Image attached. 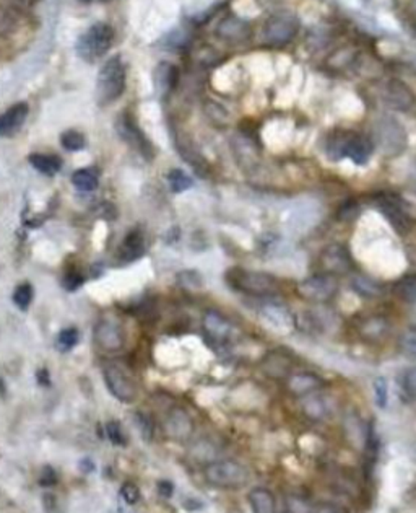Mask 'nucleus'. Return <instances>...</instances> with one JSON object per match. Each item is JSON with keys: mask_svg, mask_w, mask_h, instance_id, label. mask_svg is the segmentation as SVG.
I'll list each match as a JSON object with an SVG mask.
<instances>
[{"mask_svg": "<svg viewBox=\"0 0 416 513\" xmlns=\"http://www.w3.org/2000/svg\"><path fill=\"white\" fill-rule=\"evenodd\" d=\"M388 328H391V323L382 314H369V316L361 318L358 325H356L358 334L366 341L382 339L388 332Z\"/></svg>", "mask_w": 416, "mask_h": 513, "instance_id": "nucleus-16", "label": "nucleus"}, {"mask_svg": "<svg viewBox=\"0 0 416 513\" xmlns=\"http://www.w3.org/2000/svg\"><path fill=\"white\" fill-rule=\"evenodd\" d=\"M138 424H140V429H142V434L145 436V440H150L152 439V425L150 422H148L147 419H143L142 416H138Z\"/></svg>", "mask_w": 416, "mask_h": 513, "instance_id": "nucleus-45", "label": "nucleus"}, {"mask_svg": "<svg viewBox=\"0 0 416 513\" xmlns=\"http://www.w3.org/2000/svg\"><path fill=\"white\" fill-rule=\"evenodd\" d=\"M205 328L211 336L216 337V339H220V337H226L229 332L228 321H225V319L216 313H208V316L205 319Z\"/></svg>", "mask_w": 416, "mask_h": 513, "instance_id": "nucleus-30", "label": "nucleus"}, {"mask_svg": "<svg viewBox=\"0 0 416 513\" xmlns=\"http://www.w3.org/2000/svg\"><path fill=\"white\" fill-rule=\"evenodd\" d=\"M114 41V30L111 25L94 23L80 36L76 41V52L83 61L87 62H96L99 57L110 51Z\"/></svg>", "mask_w": 416, "mask_h": 513, "instance_id": "nucleus-5", "label": "nucleus"}, {"mask_svg": "<svg viewBox=\"0 0 416 513\" xmlns=\"http://www.w3.org/2000/svg\"><path fill=\"white\" fill-rule=\"evenodd\" d=\"M249 503L254 513H277L275 496L265 487H256L249 492Z\"/></svg>", "mask_w": 416, "mask_h": 513, "instance_id": "nucleus-22", "label": "nucleus"}, {"mask_svg": "<svg viewBox=\"0 0 416 513\" xmlns=\"http://www.w3.org/2000/svg\"><path fill=\"white\" fill-rule=\"evenodd\" d=\"M288 390L296 396H307L322 386V380L314 373H295L287 380Z\"/></svg>", "mask_w": 416, "mask_h": 513, "instance_id": "nucleus-20", "label": "nucleus"}, {"mask_svg": "<svg viewBox=\"0 0 416 513\" xmlns=\"http://www.w3.org/2000/svg\"><path fill=\"white\" fill-rule=\"evenodd\" d=\"M72 183L79 191L90 192L98 188V171L94 168H81L72 174Z\"/></svg>", "mask_w": 416, "mask_h": 513, "instance_id": "nucleus-27", "label": "nucleus"}, {"mask_svg": "<svg viewBox=\"0 0 416 513\" xmlns=\"http://www.w3.org/2000/svg\"><path fill=\"white\" fill-rule=\"evenodd\" d=\"M28 111L30 110L26 103H18L3 114H0V137L13 136V134L18 132L21 125L25 124L26 118H28Z\"/></svg>", "mask_w": 416, "mask_h": 513, "instance_id": "nucleus-17", "label": "nucleus"}, {"mask_svg": "<svg viewBox=\"0 0 416 513\" xmlns=\"http://www.w3.org/2000/svg\"><path fill=\"white\" fill-rule=\"evenodd\" d=\"M93 467H94V466H93V463L90 461L88 458H87V460H83V461L80 463V470H81V471H85V472L93 471Z\"/></svg>", "mask_w": 416, "mask_h": 513, "instance_id": "nucleus-46", "label": "nucleus"}, {"mask_svg": "<svg viewBox=\"0 0 416 513\" xmlns=\"http://www.w3.org/2000/svg\"><path fill=\"white\" fill-rule=\"evenodd\" d=\"M226 281L233 289L252 296H273L280 292L277 279L265 272L234 268L226 272Z\"/></svg>", "mask_w": 416, "mask_h": 513, "instance_id": "nucleus-2", "label": "nucleus"}, {"mask_svg": "<svg viewBox=\"0 0 416 513\" xmlns=\"http://www.w3.org/2000/svg\"><path fill=\"white\" fill-rule=\"evenodd\" d=\"M168 183L173 192H183L192 186V179L183 170H171L168 174Z\"/></svg>", "mask_w": 416, "mask_h": 513, "instance_id": "nucleus-31", "label": "nucleus"}, {"mask_svg": "<svg viewBox=\"0 0 416 513\" xmlns=\"http://www.w3.org/2000/svg\"><path fill=\"white\" fill-rule=\"evenodd\" d=\"M411 2H413V3H415V6H416V0H411Z\"/></svg>", "mask_w": 416, "mask_h": 513, "instance_id": "nucleus-49", "label": "nucleus"}, {"mask_svg": "<svg viewBox=\"0 0 416 513\" xmlns=\"http://www.w3.org/2000/svg\"><path fill=\"white\" fill-rule=\"evenodd\" d=\"M43 505H44V510H46V513L57 512V502L52 494H46V496L43 497Z\"/></svg>", "mask_w": 416, "mask_h": 513, "instance_id": "nucleus-43", "label": "nucleus"}, {"mask_svg": "<svg viewBox=\"0 0 416 513\" xmlns=\"http://www.w3.org/2000/svg\"><path fill=\"white\" fill-rule=\"evenodd\" d=\"M415 30H416V25H415Z\"/></svg>", "mask_w": 416, "mask_h": 513, "instance_id": "nucleus-50", "label": "nucleus"}, {"mask_svg": "<svg viewBox=\"0 0 416 513\" xmlns=\"http://www.w3.org/2000/svg\"><path fill=\"white\" fill-rule=\"evenodd\" d=\"M400 350L404 352L406 357L416 359V328H410L406 330L400 337Z\"/></svg>", "mask_w": 416, "mask_h": 513, "instance_id": "nucleus-33", "label": "nucleus"}, {"mask_svg": "<svg viewBox=\"0 0 416 513\" xmlns=\"http://www.w3.org/2000/svg\"><path fill=\"white\" fill-rule=\"evenodd\" d=\"M386 393H387L386 383H384L382 378H379V380L376 381V394H377V401L381 403L382 406H384V403H386Z\"/></svg>", "mask_w": 416, "mask_h": 513, "instance_id": "nucleus-44", "label": "nucleus"}, {"mask_svg": "<svg viewBox=\"0 0 416 513\" xmlns=\"http://www.w3.org/2000/svg\"><path fill=\"white\" fill-rule=\"evenodd\" d=\"M304 411L311 419H324L329 414V403L324 396L319 394H307L304 401Z\"/></svg>", "mask_w": 416, "mask_h": 513, "instance_id": "nucleus-28", "label": "nucleus"}, {"mask_svg": "<svg viewBox=\"0 0 416 513\" xmlns=\"http://www.w3.org/2000/svg\"><path fill=\"white\" fill-rule=\"evenodd\" d=\"M13 30V18L8 13L0 8V34H7Z\"/></svg>", "mask_w": 416, "mask_h": 513, "instance_id": "nucleus-40", "label": "nucleus"}, {"mask_svg": "<svg viewBox=\"0 0 416 513\" xmlns=\"http://www.w3.org/2000/svg\"><path fill=\"white\" fill-rule=\"evenodd\" d=\"M106 434H107V439H110L114 445H117V447L125 445V435H124V432H122V427L119 422H116V421L110 422V424L106 425Z\"/></svg>", "mask_w": 416, "mask_h": 513, "instance_id": "nucleus-36", "label": "nucleus"}, {"mask_svg": "<svg viewBox=\"0 0 416 513\" xmlns=\"http://www.w3.org/2000/svg\"><path fill=\"white\" fill-rule=\"evenodd\" d=\"M203 478L210 485L220 489H238L249 483L247 467L233 460L211 461L203 467Z\"/></svg>", "mask_w": 416, "mask_h": 513, "instance_id": "nucleus-4", "label": "nucleus"}, {"mask_svg": "<svg viewBox=\"0 0 416 513\" xmlns=\"http://www.w3.org/2000/svg\"><path fill=\"white\" fill-rule=\"evenodd\" d=\"M293 362L291 359L288 357L284 352H280V350H275V352H270L262 362V368L269 376L273 378H283V376H289V372H291Z\"/></svg>", "mask_w": 416, "mask_h": 513, "instance_id": "nucleus-21", "label": "nucleus"}, {"mask_svg": "<svg viewBox=\"0 0 416 513\" xmlns=\"http://www.w3.org/2000/svg\"><path fill=\"white\" fill-rule=\"evenodd\" d=\"M327 155L330 160L337 161L348 157L356 165H366L374 152V143L371 139L351 130H335L327 139Z\"/></svg>", "mask_w": 416, "mask_h": 513, "instance_id": "nucleus-1", "label": "nucleus"}, {"mask_svg": "<svg viewBox=\"0 0 416 513\" xmlns=\"http://www.w3.org/2000/svg\"><path fill=\"white\" fill-rule=\"evenodd\" d=\"M116 130L125 143H129L130 147L138 150L145 159H152L153 157L152 143L147 137H145V134L140 130L138 125L135 124L134 118L129 112H122L119 118H117Z\"/></svg>", "mask_w": 416, "mask_h": 513, "instance_id": "nucleus-10", "label": "nucleus"}, {"mask_svg": "<svg viewBox=\"0 0 416 513\" xmlns=\"http://www.w3.org/2000/svg\"><path fill=\"white\" fill-rule=\"evenodd\" d=\"M31 300H33V289H31L30 283H21L20 287H17L15 294H13V301L17 303V307L26 310L30 307Z\"/></svg>", "mask_w": 416, "mask_h": 513, "instance_id": "nucleus-35", "label": "nucleus"}, {"mask_svg": "<svg viewBox=\"0 0 416 513\" xmlns=\"http://www.w3.org/2000/svg\"><path fill=\"white\" fill-rule=\"evenodd\" d=\"M38 380H39V383L41 385H49V376H48V372H44V370H41L39 373H38Z\"/></svg>", "mask_w": 416, "mask_h": 513, "instance_id": "nucleus-47", "label": "nucleus"}, {"mask_svg": "<svg viewBox=\"0 0 416 513\" xmlns=\"http://www.w3.org/2000/svg\"><path fill=\"white\" fill-rule=\"evenodd\" d=\"M320 268L330 276H345L351 272L353 259L350 251L342 243H332L320 254Z\"/></svg>", "mask_w": 416, "mask_h": 513, "instance_id": "nucleus-11", "label": "nucleus"}, {"mask_svg": "<svg viewBox=\"0 0 416 513\" xmlns=\"http://www.w3.org/2000/svg\"><path fill=\"white\" fill-rule=\"evenodd\" d=\"M178 67H174L173 64H168V62H163V64L158 66L156 69V87L163 94H168L169 92H173L176 85H178Z\"/></svg>", "mask_w": 416, "mask_h": 513, "instance_id": "nucleus-24", "label": "nucleus"}, {"mask_svg": "<svg viewBox=\"0 0 416 513\" xmlns=\"http://www.w3.org/2000/svg\"><path fill=\"white\" fill-rule=\"evenodd\" d=\"M384 101L387 103L392 110L406 112L413 110L416 98L415 93L411 92V88L405 82H402L399 79H391L384 87Z\"/></svg>", "mask_w": 416, "mask_h": 513, "instance_id": "nucleus-12", "label": "nucleus"}, {"mask_svg": "<svg viewBox=\"0 0 416 513\" xmlns=\"http://www.w3.org/2000/svg\"><path fill=\"white\" fill-rule=\"evenodd\" d=\"M81 282H83V277L76 272H69L64 277V285H65V289H69V290L79 289V287L81 285Z\"/></svg>", "mask_w": 416, "mask_h": 513, "instance_id": "nucleus-41", "label": "nucleus"}, {"mask_svg": "<svg viewBox=\"0 0 416 513\" xmlns=\"http://www.w3.org/2000/svg\"><path fill=\"white\" fill-rule=\"evenodd\" d=\"M143 253H145V241H143L142 232L132 230L127 237L124 238V241H122L121 248L119 251H117V258H119L121 263L129 264L135 259L142 258Z\"/></svg>", "mask_w": 416, "mask_h": 513, "instance_id": "nucleus-19", "label": "nucleus"}, {"mask_svg": "<svg viewBox=\"0 0 416 513\" xmlns=\"http://www.w3.org/2000/svg\"><path fill=\"white\" fill-rule=\"evenodd\" d=\"M165 429L169 439L178 440V442H184L191 436L194 430V424L191 416L184 411V409L176 408L168 414L165 421Z\"/></svg>", "mask_w": 416, "mask_h": 513, "instance_id": "nucleus-14", "label": "nucleus"}, {"mask_svg": "<svg viewBox=\"0 0 416 513\" xmlns=\"http://www.w3.org/2000/svg\"><path fill=\"white\" fill-rule=\"evenodd\" d=\"M61 143L65 150L79 152L85 147V137L81 136L79 130H65L61 136Z\"/></svg>", "mask_w": 416, "mask_h": 513, "instance_id": "nucleus-32", "label": "nucleus"}, {"mask_svg": "<svg viewBox=\"0 0 416 513\" xmlns=\"http://www.w3.org/2000/svg\"><path fill=\"white\" fill-rule=\"evenodd\" d=\"M374 136H376L377 147L381 148L384 155H399L405 148V130L393 118L379 119L376 128H374Z\"/></svg>", "mask_w": 416, "mask_h": 513, "instance_id": "nucleus-8", "label": "nucleus"}, {"mask_svg": "<svg viewBox=\"0 0 416 513\" xmlns=\"http://www.w3.org/2000/svg\"><path fill=\"white\" fill-rule=\"evenodd\" d=\"M103 376L104 381H106L107 390H110V393L116 399H119L121 403L135 401V398L138 394L137 385L134 383L132 376L121 365H117V363H107V365H104Z\"/></svg>", "mask_w": 416, "mask_h": 513, "instance_id": "nucleus-9", "label": "nucleus"}, {"mask_svg": "<svg viewBox=\"0 0 416 513\" xmlns=\"http://www.w3.org/2000/svg\"><path fill=\"white\" fill-rule=\"evenodd\" d=\"M125 90V67L121 57L114 56L104 62L96 79V100L99 105H110L119 100Z\"/></svg>", "mask_w": 416, "mask_h": 513, "instance_id": "nucleus-3", "label": "nucleus"}, {"mask_svg": "<svg viewBox=\"0 0 416 513\" xmlns=\"http://www.w3.org/2000/svg\"><path fill=\"white\" fill-rule=\"evenodd\" d=\"M288 513H348L346 508H343L342 505H337V503H330V502H320V503H314V505H307L302 503L300 499H289L288 501Z\"/></svg>", "mask_w": 416, "mask_h": 513, "instance_id": "nucleus-23", "label": "nucleus"}, {"mask_svg": "<svg viewBox=\"0 0 416 513\" xmlns=\"http://www.w3.org/2000/svg\"><path fill=\"white\" fill-rule=\"evenodd\" d=\"M30 163L34 166L39 173L48 174V177H54L57 171L62 168V160L56 155H48V154H33L30 155Z\"/></svg>", "mask_w": 416, "mask_h": 513, "instance_id": "nucleus-25", "label": "nucleus"}, {"mask_svg": "<svg viewBox=\"0 0 416 513\" xmlns=\"http://www.w3.org/2000/svg\"><path fill=\"white\" fill-rule=\"evenodd\" d=\"M94 337L104 350H117L124 345V332L112 321L99 323L94 330Z\"/></svg>", "mask_w": 416, "mask_h": 513, "instance_id": "nucleus-18", "label": "nucleus"}, {"mask_svg": "<svg viewBox=\"0 0 416 513\" xmlns=\"http://www.w3.org/2000/svg\"><path fill=\"white\" fill-rule=\"evenodd\" d=\"M81 2H90V0H81Z\"/></svg>", "mask_w": 416, "mask_h": 513, "instance_id": "nucleus-48", "label": "nucleus"}, {"mask_svg": "<svg viewBox=\"0 0 416 513\" xmlns=\"http://www.w3.org/2000/svg\"><path fill=\"white\" fill-rule=\"evenodd\" d=\"M393 294L397 299H400L405 303H415L416 301V272L408 274V276L402 277L400 281L395 282L393 285Z\"/></svg>", "mask_w": 416, "mask_h": 513, "instance_id": "nucleus-26", "label": "nucleus"}, {"mask_svg": "<svg viewBox=\"0 0 416 513\" xmlns=\"http://www.w3.org/2000/svg\"><path fill=\"white\" fill-rule=\"evenodd\" d=\"M173 492H174L173 483H169V481H160V483H158V494H160L163 499H171Z\"/></svg>", "mask_w": 416, "mask_h": 513, "instance_id": "nucleus-42", "label": "nucleus"}, {"mask_svg": "<svg viewBox=\"0 0 416 513\" xmlns=\"http://www.w3.org/2000/svg\"><path fill=\"white\" fill-rule=\"evenodd\" d=\"M59 483V476L52 466H44L39 476L41 487H54Z\"/></svg>", "mask_w": 416, "mask_h": 513, "instance_id": "nucleus-37", "label": "nucleus"}, {"mask_svg": "<svg viewBox=\"0 0 416 513\" xmlns=\"http://www.w3.org/2000/svg\"><path fill=\"white\" fill-rule=\"evenodd\" d=\"M79 342V331L75 328H69V330H64L59 334L57 337V348L62 350V352H67V350L74 349Z\"/></svg>", "mask_w": 416, "mask_h": 513, "instance_id": "nucleus-34", "label": "nucleus"}, {"mask_svg": "<svg viewBox=\"0 0 416 513\" xmlns=\"http://www.w3.org/2000/svg\"><path fill=\"white\" fill-rule=\"evenodd\" d=\"M404 390L406 391V394L416 399V367L410 368V370L405 372Z\"/></svg>", "mask_w": 416, "mask_h": 513, "instance_id": "nucleus-39", "label": "nucleus"}, {"mask_svg": "<svg viewBox=\"0 0 416 513\" xmlns=\"http://www.w3.org/2000/svg\"><path fill=\"white\" fill-rule=\"evenodd\" d=\"M298 31H300V20L295 15L287 12L275 13L265 21L264 39L273 46H283L295 39Z\"/></svg>", "mask_w": 416, "mask_h": 513, "instance_id": "nucleus-7", "label": "nucleus"}, {"mask_svg": "<svg viewBox=\"0 0 416 513\" xmlns=\"http://www.w3.org/2000/svg\"><path fill=\"white\" fill-rule=\"evenodd\" d=\"M121 496L129 505H135L140 501V490L135 484L127 483L121 487Z\"/></svg>", "mask_w": 416, "mask_h": 513, "instance_id": "nucleus-38", "label": "nucleus"}, {"mask_svg": "<svg viewBox=\"0 0 416 513\" xmlns=\"http://www.w3.org/2000/svg\"><path fill=\"white\" fill-rule=\"evenodd\" d=\"M379 209L382 210V214L386 215L388 223L392 225L399 233H406L411 227L410 215L405 212V209L402 207L397 199L393 197H381L379 199Z\"/></svg>", "mask_w": 416, "mask_h": 513, "instance_id": "nucleus-15", "label": "nucleus"}, {"mask_svg": "<svg viewBox=\"0 0 416 513\" xmlns=\"http://www.w3.org/2000/svg\"><path fill=\"white\" fill-rule=\"evenodd\" d=\"M353 287H355V290L358 292L360 295L368 296V299L377 296L382 292L381 283L371 281L369 277H364V276H356L355 279H353Z\"/></svg>", "mask_w": 416, "mask_h": 513, "instance_id": "nucleus-29", "label": "nucleus"}, {"mask_svg": "<svg viewBox=\"0 0 416 513\" xmlns=\"http://www.w3.org/2000/svg\"><path fill=\"white\" fill-rule=\"evenodd\" d=\"M338 279L330 274H315L298 283V294L301 299L312 303H327L338 294Z\"/></svg>", "mask_w": 416, "mask_h": 513, "instance_id": "nucleus-6", "label": "nucleus"}, {"mask_svg": "<svg viewBox=\"0 0 416 513\" xmlns=\"http://www.w3.org/2000/svg\"><path fill=\"white\" fill-rule=\"evenodd\" d=\"M251 25L238 17H226L216 26V36L226 43L239 44L251 38Z\"/></svg>", "mask_w": 416, "mask_h": 513, "instance_id": "nucleus-13", "label": "nucleus"}]
</instances>
